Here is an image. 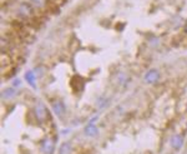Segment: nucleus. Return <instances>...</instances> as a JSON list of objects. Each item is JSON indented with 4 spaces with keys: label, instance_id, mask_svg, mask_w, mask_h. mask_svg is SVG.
I'll return each mask as SVG.
<instances>
[{
    "label": "nucleus",
    "instance_id": "6e6552de",
    "mask_svg": "<svg viewBox=\"0 0 187 154\" xmlns=\"http://www.w3.org/2000/svg\"><path fill=\"white\" fill-rule=\"evenodd\" d=\"M182 144H184V138H182V135L176 134L171 138V145L175 149H180L182 147Z\"/></svg>",
    "mask_w": 187,
    "mask_h": 154
},
{
    "label": "nucleus",
    "instance_id": "20e7f679",
    "mask_svg": "<svg viewBox=\"0 0 187 154\" xmlns=\"http://www.w3.org/2000/svg\"><path fill=\"white\" fill-rule=\"evenodd\" d=\"M32 14V8L30 4L28 3H23L21 5L19 6L18 9V15L20 16V18H30Z\"/></svg>",
    "mask_w": 187,
    "mask_h": 154
},
{
    "label": "nucleus",
    "instance_id": "423d86ee",
    "mask_svg": "<svg viewBox=\"0 0 187 154\" xmlns=\"http://www.w3.org/2000/svg\"><path fill=\"white\" fill-rule=\"evenodd\" d=\"M25 80L28 82V84L31 86V88L36 89V77H35V72L34 70H28L26 73H25Z\"/></svg>",
    "mask_w": 187,
    "mask_h": 154
},
{
    "label": "nucleus",
    "instance_id": "39448f33",
    "mask_svg": "<svg viewBox=\"0 0 187 154\" xmlns=\"http://www.w3.org/2000/svg\"><path fill=\"white\" fill-rule=\"evenodd\" d=\"M54 152V143L49 138H45L41 141V153L43 154H52Z\"/></svg>",
    "mask_w": 187,
    "mask_h": 154
},
{
    "label": "nucleus",
    "instance_id": "2eb2a0df",
    "mask_svg": "<svg viewBox=\"0 0 187 154\" xmlns=\"http://www.w3.org/2000/svg\"><path fill=\"white\" fill-rule=\"evenodd\" d=\"M185 31H187V22H186V25H185Z\"/></svg>",
    "mask_w": 187,
    "mask_h": 154
},
{
    "label": "nucleus",
    "instance_id": "f8f14e48",
    "mask_svg": "<svg viewBox=\"0 0 187 154\" xmlns=\"http://www.w3.org/2000/svg\"><path fill=\"white\" fill-rule=\"evenodd\" d=\"M119 82L121 83L122 85H124V84H126V83L128 82V78L126 77V74H124V73H121V74H119Z\"/></svg>",
    "mask_w": 187,
    "mask_h": 154
},
{
    "label": "nucleus",
    "instance_id": "4468645a",
    "mask_svg": "<svg viewBox=\"0 0 187 154\" xmlns=\"http://www.w3.org/2000/svg\"><path fill=\"white\" fill-rule=\"evenodd\" d=\"M20 84H21V80H19V79H15V80L11 83V86H14V88H18Z\"/></svg>",
    "mask_w": 187,
    "mask_h": 154
},
{
    "label": "nucleus",
    "instance_id": "7ed1b4c3",
    "mask_svg": "<svg viewBox=\"0 0 187 154\" xmlns=\"http://www.w3.org/2000/svg\"><path fill=\"white\" fill-rule=\"evenodd\" d=\"M34 113H35V116L37 118V120H40V122H43V120L46 118V114H48V111H46V108H45V105L41 102H39L35 105L34 108Z\"/></svg>",
    "mask_w": 187,
    "mask_h": 154
},
{
    "label": "nucleus",
    "instance_id": "9b49d317",
    "mask_svg": "<svg viewBox=\"0 0 187 154\" xmlns=\"http://www.w3.org/2000/svg\"><path fill=\"white\" fill-rule=\"evenodd\" d=\"M46 1H48V0H30L31 5H34L36 8H40V9L46 5Z\"/></svg>",
    "mask_w": 187,
    "mask_h": 154
},
{
    "label": "nucleus",
    "instance_id": "1a4fd4ad",
    "mask_svg": "<svg viewBox=\"0 0 187 154\" xmlns=\"http://www.w3.org/2000/svg\"><path fill=\"white\" fill-rule=\"evenodd\" d=\"M99 133V129L96 128V125H95L94 123H89L85 127V134L89 135V137H95Z\"/></svg>",
    "mask_w": 187,
    "mask_h": 154
},
{
    "label": "nucleus",
    "instance_id": "ddd939ff",
    "mask_svg": "<svg viewBox=\"0 0 187 154\" xmlns=\"http://www.w3.org/2000/svg\"><path fill=\"white\" fill-rule=\"evenodd\" d=\"M107 103H109V100H106V99L101 98V99H99V100H97V105H99L100 108H104V107H105Z\"/></svg>",
    "mask_w": 187,
    "mask_h": 154
},
{
    "label": "nucleus",
    "instance_id": "9d476101",
    "mask_svg": "<svg viewBox=\"0 0 187 154\" xmlns=\"http://www.w3.org/2000/svg\"><path fill=\"white\" fill-rule=\"evenodd\" d=\"M70 148H71V144L69 141H65V143L61 144V148H60V154H68L70 152Z\"/></svg>",
    "mask_w": 187,
    "mask_h": 154
},
{
    "label": "nucleus",
    "instance_id": "f257e3e1",
    "mask_svg": "<svg viewBox=\"0 0 187 154\" xmlns=\"http://www.w3.org/2000/svg\"><path fill=\"white\" fill-rule=\"evenodd\" d=\"M160 78H161V75H160V72L157 69H150L148 72L144 75V79L147 84H155L156 82L160 80Z\"/></svg>",
    "mask_w": 187,
    "mask_h": 154
},
{
    "label": "nucleus",
    "instance_id": "f03ea898",
    "mask_svg": "<svg viewBox=\"0 0 187 154\" xmlns=\"http://www.w3.org/2000/svg\"><path fill=\"white\" fill-rule=\"evenodd\" d=\"M51 108H52V110H54V113H55L59 118H61V116H64L65 114V111H66V108H65V104L64 102H61V100H54L51 103Z\"/></svg>",
    "mask_w": 187,
    "mask_h": 154
},
{
    "label": "nucleus",
    "instance_id": "0eeeda50",
    "mask_svg": "<svg viewBox=\"0 0 187 154\" xmlns=\"http://www.w3.org/2000/svg\"><path fill=\"white\" fill-rule=\"evenodd\" d=\"M16 93H18V90L14 86H9V88H5L3 91H1V97L4 99H10V98H14Z\"/></svg>",
    "mask_w": 187,
    "mask_h": 154
}]
</instances>
